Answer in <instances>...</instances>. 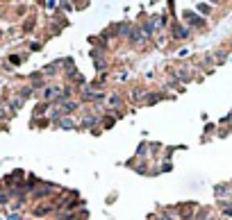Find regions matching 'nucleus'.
I'll use <instances>...</instances> for the list:
<instances>
[{
    "mask_svg": "<svg viewBox=\"0 0 232 220\" xmlns=\"http://www.w3.org/2000/svg\"><path fill=\"white\" fill-rule=\"evenodd\" d=\"M130 39H132V41H144V34H141L139 30H134V32H130Z\"/></svg>",
    "mask_w": 232,
    "mask_h": 220,
    "instance_id": "obj_1",
    "label": "nucleus"
},
{
    "mask_svg": "<svg viewBox=\"0 0 232 220\" xmlns=\"http://www.w3.org/2000/svg\"><path fill=\"white\" fill-rule=\"evenodd\" d=\"M48 211H50V209H48V206H39V209L34 211V215H46Z\"/></svg>",
    "mask_w": 232,
    "mask_h": 220,
    "instance_id": "obj_2",
    "label": "nucleus"
},
{
    "mask_svg": "<svg viewBox=\"0 0 232 220\" xmlns=\"http://www.w3.org/2000/svg\"><path fill=\"white\" fill-rule=\"evenodd\" d=\"M162 220H166V218H162Z\"/></svg>",
    "mask_w": 232,
    "mask_h": 220,
    "instance_id": "obj_3",
    "label": "nucleus"
}]
</instances>
